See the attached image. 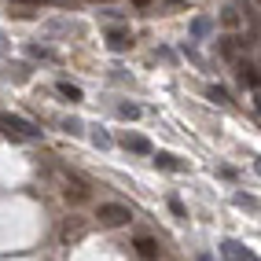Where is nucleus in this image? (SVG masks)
Segmentation results:
<instances>
[{"instance_id": "18", "label": "nucleus", "mask_w": 261, "mask_h": 261, "mask_svg": "<svg viewBox=\"0 0 261 261\" xmlns=\"http://www.w3.org/2000/svg\"><path fill=\"white\" fill-rule=\"evenodd\" d=\"M133 4H136V8H147V4H151V0H133Z\"/></svg>"}, {"instance_id": "1", "label": "nucleus", "mask_w": 261, "mask_h": 261, "mask_svg": "<svg viewBox=\"0 0 261 261\" xmlns=\"http://www.w3.org/2000/svg\"><path fill=\"white\" fill-rule=\"evenodd\" d=\"M96 221L103 224V228H121V224L133 221V210L121 202H99L96 206Z\"/></svg>"}, {"instance_id": "8", "label": "nucleus", "mask_w": 261, "mask_h": 261, "mask_svg": "<svg viewBox=\"0 0 261 261\" xmlns=\"http://www.w3.org/2000/svg\"><path fill=\"white\" fill-rule=\"evenodd\" d=\"M121 144H125L129 151H136V154H154V147L144 140V136H136V133H125V136H121Z\"/></svg>"}, {"instance_id": "9", "label": "nucleus", "mask_w": 261, "mask_h": 261, "mask_svg": "<svg viewBox=\"0 0 261 261\" xmlns=\"http://www.w3.org/2000/svg\"><path fill=\"white\" fill-rule=\"evenodd\" d=\"M236 74H239L243 85H250V89H257V81H261V77H257V66H250V63H239Z\"/></svg>"}, {"instance_id": "5", "label": "nucleus", "mask_w": 261, "mask_h": 261, "mask_svg": "<svg viewBox=\"0 0 261 261\" xmlns=\"http://www.w3.org/2000/svg\"><path fill=\"white\" fill-rule=\"evenodd\" d=\"M63 199L70 202V206H81V202H89V188H85V184H77V180H66V188H63Z\"/></svg>"}, {"instance_id": "10", "label": "nucleus", "mask_w": 261, "mask_h": 261, "mask_svg": "<svg viewBox=\"0 0 261 261\" xmlns=\"http://www.w3.org/2000/svg\"><path fill=\"white\" fill-rule=\"evenodd\" d=\"M221 26H224V30H239V26H243L239 8H224V11H221Z\"/></svg>"}, {"instance_id": "20", "label": "nucleus", "mask_w": 261, "mask_h": 261, "mask_svg": "<svg viewBox=\"0 0 261 261\" xmlns=\"http://www.w3.org/2000/svg\"><path fill=\"white\" fill-rule=\"evenodd\" d=\"M254 4H257V8H261V0H254Z\"/></svg>"}, {"instance_id": "2", "label": "nucleus", "mask_w": 261, "mask_h": 261, "mask_svg": "<svg viewBox=\"0 0 261 261\" xmlns=\"http://www.w3.org/2000/svg\"><path fill=\"white\" fill-rule=\"evenodd\" d=\"M0 129H4L8 136H15V140H37L41 129L30 125L26 118H15V114H0Z\"/></svg>"}, {"instance_id": "16", "label": "nucleus", "mask_w": 261, "mask_h": 261, "mask_svg": "<svg viewBox=\"0 0 261 261\" xmlns=\"http://www.w3.org/2000/svg\"><path fill=\"white\" fill-rule=\"evenodd\" d=\"M169 210L177 214V217H188V210H184V202H180V199H169Z\"/></svg>"}, {"instance_id": "13", "label": "nucleus", "mask_w": 261, "mask_h": 261, "mask_svg": "<svg viewBox=\"0 0 261 261\" xmlns=\"http://www.w3.org/2000/svg\"><path fill=\"white\" fill-rule=\"evenodd\" d=\"M59 96H66L70 103H77V99H81V89H77V85H70V81H59Z\"/></svg>"}, {"instance_id": "7", "label": "nucleus", "mask_w": 261, "mask_h": 261, "mask_svg": "<svg viewBox=\"0 0 261 261\" xmlns=\"http://www.w3.org/2000/svg\"><path fill=\"white\" fill-rule=\"evenodd\" d=\"M107 48L111 51H129L133 48V33L129 30H111L107 33Z\"/></svg>"}, {"instance_id": "19", "label": "nucleus", "mask_w": 261, "mask_h": 261, "mask_svg": "<svg viewBox=\"0 0 261 261\" xmlns=\"http://www.w3.org/2000/svg\"><path fill=\"white\" fill-rule=\"evenodd\" d=\"M254 169H257V177H261V159H257V166H254Z\"/></svg>"}, {"instance_id": "11", "label": "nucleus", "mask_w": 261, "mask_h": 261, "mask_svg": "<svg viewBox=\"0 0 261 261\" xmlns=\"http://www.w3.org/2000/svg\"><path fill=\"white\" fill-rule=\"evenodd\" d=\"M210 30H214V22L206 19V15H199V19L191 22V37H206V33H210Z\"/></svg>"}, {"instance_id": "3", "label": "nucleus", "mask_w": 261, "mask_h": 261, "mask_svg": "<svg viewBox=\"0 0 261 261\" xmlns=\"http://www.w3.org/2000/svg\"><path fill=\"white\" fill-rule=\"evenodd\" d=\"M221 254L228 257V261H261V257H257L254 250H247V247H239L236 239H224V243H221Z\"/></svg>"}, {"instance_id": "12", "label": "nucleus", "mask_w": 261, "mask_h": 261, "mask_svg": "<svg viewBox=\"0 0 261 261\" xmlns=\"http://www.w3.org/2000/svg\"><path fill=\"white\" fill-rule=\"evenodd\" d=\"M236 206H243V210H261V199L247 195V191H239V195H236Z\"/></svg>"}, {"instance_id": "14", "label": "nucleus", "mask_w": 261, "mask_h": 261, "mask_svg": "<svg viewBox=\"0 0 261 261\" xmlns=\"http://www.w3.org/2000/svg\"><path fill=\"white\" fill-rule=\"evenodd\" d=\"M210 99H214V103H221V107H228V103H232V99H228V92H224V89H217V85L210 89Z\"/></svg>"}, {"instance_id": "6", "label": "nucleus", "mask_w": 261, "mask_h": 261, "mask_svg": "<svg viewBox=\"0 0 261 261\" xmlns=\"http://www.w3.org/2000/svg\"><path fill=\"white\" fill-rule=\"evenodd\" d=\"M133 247H136V254H140L144 261H154V257H159V239H151V236H136V243H133Z\"/></svg>"}, {"instance_id": "4", "label": "nucleus", "mask_w": 261, "mask_h": 261, "mask_svg": "<svg viewBox=\"0 0 261 261\" xmlns=\"http://www.w3.org/2000/svg\"><path fill=\"white\" fill-rule=\"evenodd\" d=\"M151 159H154V166H159V169H169V173H184V169H188V162H180L177 154H169V151H154Z\"/></svg>"}, {"instance_id": "17", "label": "nucleus", "mask_w": 261, "mask_h": 261, "mask_svg": "<svg viewBox=\"0 0 261 261\" xmlns=\"http://www.w3.org/2000/svg\"><path fill=\"white\" fill-rule=\"evenodd\" d=\"M92 140H96L99 147H111V136H107V133H96V136H92Z\"/></svg>"}, {"instance_id": "15", "label": "nucleus", "mask_w": 261, "mask_h": 261, "mask_svg": "<svg viewBox=\"0 0 261 261\" xmlns=\"http://www.w3.org/2000/svg\"><path fill=\"white\" fill-rule=\"evenodd\" d=\"M118 114H121V118H140V107H136V103H121Z\"/></svg>"}]
</instances>
